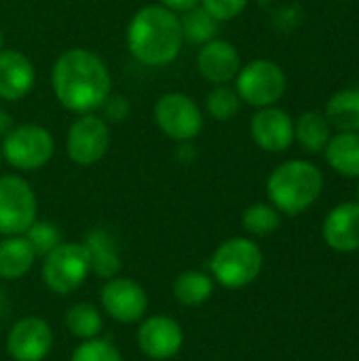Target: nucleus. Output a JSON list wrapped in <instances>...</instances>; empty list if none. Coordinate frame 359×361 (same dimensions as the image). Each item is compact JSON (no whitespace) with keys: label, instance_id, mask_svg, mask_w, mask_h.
<instances>
[{"label":"nucleus","instance_id":"6ab92c4d","mask_svg":"<svg viewBox=\"0 0 359 361\" xmlns=\"http://www.w3.org/2000/svg\"><path fill=\"white\" fill-rule=\"evenodd\" d=\"M89 252V262H91V271L104 279H112L118 275L121 271V258L116 254V245L112 241V237L97 228L91 231L83 243Z\"/></svg>","mask_w":359,"mask_h":361},{"label":"nucleus","instance_id":"9d476101","mask_svg":"<svg viewBox=\"0 0 359 361\" xmlns=\"http://www.w3.org/2000/svg\"><path fill=\"white\" fill-rule=\"evenodd\" d=\"M108 148H110V129L102 116L93 112L80 114L70 125L66 135V152L70 161H74L76 165L83 167L95 165L106 157Z\"/></svg>","mask_w":359,"mask_h":361},{"label":"nucleus","instance_id":"cd10ccee","mask_svg":"<svg viewBox=\"0 0 359 361\" xmlns=\"http://www.w3.org/2000/svg\"><path fill=\"white\" fill-rule=\"evenodd\" d=\"M23 237L28 239L30 247L34 250L36 256H47L51 254L59 243H61V235H59V228L51 222H34L25 233Z\"/></svg>","mask_w":359,"mask_h":361},{"label":"nucleus","instance_id":"20e7f679","mask_svg":"<svg viewBox=\"0 0 359 361\" xmlns=\"http://www.w3.org/2000/svg\"><path fill=\"white\" fill-rule=\"evenodd\" d=\"M214 279L229 288L239 290L250 286L262 271V252L260 247L245 237H235L218 245L209 262Z\"/></svg>","mask_w":359,"mask_h":361},{"label":"nucleus","instance_id":"2f4dec72","mask_svg":"<svg viewBox=\"0 0 359 361\" xmlns=\"http://www.w3.org/2000/svg\"><path fill=\"white\" fill-rule=\"evenodd\" d=\"M161 4H163L165 8H169V11L182 15V13H186V11H190V8L199 6L201 0H161Z\"/></svg>","mask_w":359,"mask_h":361},{"label":"nucleus","instance_id":"423d86ee","mask_svg":"<svg viewBox=\"0 0 359 361\" xmlns=\"http://www.w3.org/2000/svg\"><path fill=\"white\" fill-rule=\"evenodd\" d=\"M235 89L248 106L267 108L275 106L286 89L288 78L286 72L271 59H254L248 66H241L239 74L235 76Z\"/></svg>","mask_w":359,"mask_h":361},{"label":"nucleus","instance_id":"412c9836","mask_svg":"<svg viewBox=\"0 0 359 361\" xmlns=\"http://www.w3.org/2000/svg\"><path fill=\"white\" fill-rule=\"evenodd\" d=\"M332 137V125L322 112L309 110L294 121V140L309 152H324Z\"/></svg>","mask_w":359,"mask_h":361},{"label":"nucleus","instance_id":"f704fd0d","mask_svg":"<svg viewBox=\"0 0 359 361\" xmlns=\"http://www.w3.org/2000/svg\"><path fill=\"white\" fill-rule=\"evenodd\" d=\"M0 163H2V148H0Z\"/></svg>","mask_w":359,"mask_h":361},{"label":"nucleus","instance_id":"f03ea898","mask_svg":"<svg viewBox=\"0 0 359 361\" xmlns=\"http://www.w3.org/2000/svg\"><path fill=\"white\" fill-rule=\"evenodd\" d=\"M127 47L144 66L161 68L176 61L184 47L180 15L163 4L140 8L127 25Z\"/></svg>","mask_w":359,"mask_h":361},{"label":"nucleus","instance_id":"aec40b11","mask_svg":"<svg viewBox=\"0 0 359 361\" xmlns=\"http://www.w3.org/2000/svg\"><path fill=\"white\" fill-rule=\"evenodd\" d=\"M34 260H36V254L23 235L6 237L0 241V277L2 279L23 277L32 269Z\"/></svg>","mask_w":359,"mask_h":361},{"label":"nucleus","instance_id":"7ed1b4c3","mask_svg":"<svg viewBox=\"0 0 359 361\" xmlns=\"http://www.w3.org/2000/svg\"><path fill=\"white\" fill-rule=\"evenodd\" d=\"M324 176L317 165L305 159H292L277 165L267 180V195L279 214L298 216L307 212L322 195Z\"/></svg>","mask_w":359,"mask_h":361},{"label":"nucleus","instance_id":"a878e982","mask_svg":"<svg viewBox=\"0 0 359 361\" xmlns=\"http://www.w3.org/2000/svg\"><path fill=\"white\" fill-rule=\"evenodd\" d=\"M241 222H243V228L250 235L264 237V235H271V233H275L279 228L281 214L271 203H254L243 212Z\"/></svg>","mask_w":359,"mask_h":361},{"label":"nucleus","instance_id":"5701e85b","mask_svg":"<svg viewBox=\"0 0 359 361\" xmlns=\"http://www.w3.org/2000/svg\"><path fill=\"white\" fill-rule=\"evenodd\" d=\"M214 292V279L201 271H184L174 281V294L178 302L186 307L203 305Z\"/></svg>","mask_w":359,"mask_h":361},{"label":"nucleus","instance_id":"39448f33","mask_svg":"<svg viewBox=\"0 0 359 361\" xmlns=\"http://www.w3.org/2000/svg\"><path fill=\"white\" fill-rule=\"evenodd\" d=\"M2 159L21 171H34L44 167L53 152H55V140L49 133V129L25 123L19 127H13L2 137Z\"/></svg>","mask_w":359,"mask_h":361},{"label":"nucleus","instance_id":"c9c22d12","mask_svg":"<svg viewBox=\"0 0 359 361\" xmlns=\"http://www.w3.org/2000/svg\"><path fill=\"white\" fill-rule=\"evenodd\" d=\"M358 199H359V184H358Z\"/></svg>","mask_w":359,"mask_h":361},{"label":"nucleus","instance_id":"4468645a","mask_svg":"<svg viewBox=\"0 0 359 361\" xmlns=\"http://www.w3.org/2000/svg\"><path fill=\"white\" fill-rule=\"evenodd\" d=\"M250 133L258 148L267 152H284L294 142V121L277 106L258 108V112L252 116Z\"/></svg>","mask_w":359,"mask_h":361},{"label":"nucleus","instance_id":"c756f323","mask_svg":"<svg viewBox=\"0 0 359 361\" xmlns=\"http://www.w3.org/2000/svg\"><path fill=\"white\" fill-rule=\"evenodd\" d=\"M201 6L216 19V21H231L243 13L248 0H201Z\"/></svg>","mask_w":359,"mask_h":361},{"label":"nucleus","instance_id":"4be33fe9","mask_svg":"<svg viewBox=\"0 0 359 361\" xmlns=\"http://www.w3.org/2000/svg\"><path fill=\"white\" fill-rule=\"evenodd\" d=\"M324 116L339 131L359 133V89H343L334 93L326 104Z\"/></svg>","mask_w":359,"mask_h":361},{"label":"nucleus","instance_id":"f3484780","mask_svg":"<svg viewBox=\"0 0 359 361\" xmlns=\"http://www.w3.org/2000/svg\"><path fill=\"white\" fill-rule=\"evenodd\" d=\"M324 241L343 254L359 250V201L336 205L324 220Z\"/></svg>","mask_w":359,"mask_h":361},{"label":"nucleus","instance_id":"7c9ffc66","mask_svg":"<svg viewBox=\"0 0 359 361\" xmlns=\"http://www.w3.org/2000/svg\"><path fill=\"white\" fill-rule=\"evenodd\" d=\"M99 110H104V121H112V123H121V121H125L127 116H129V102H127V97H123V95H108L106 97V102L102 104V108Z\"/></svg>","mask_w":359,"mask_h":361},{"label":"nucleus","instance_id":"1a4fd4ad","mask_svg":"<svg viewBox=\"0 0 359 361\" xmlns=\"http://www.w3.org/2000/svg\"><path fill=\"white\" fill-rule=\"evenodd\" d=\"M36 195L19 176L0 178V235H23L36 222Z\"/></svg>","mask_w":359,"mask_h":361},{"label":"nucleus","instance_id":"bb28decb","mask_svg":"<svg viewBox=\"0 0 359 361\" xmlns=\"http://www.w3.org/2000/svg\"><path fill=\"white\" fill-rule=\"evenodd\" d=\"M205 108L212 118L231 121L241 108V97L231 85H214V89L205 97Z\"/></svg>","mask_w":359,"mask_h":361},{"label":"nucleus","instance_id":"c85d7f7f","mask_svg":"<svg viewBox=\"0 0 359 361\" xmlns=\"http://www.w3.org/2000/svg\"><path fill=\"white\" fill-rule=\"evenodd\" d=\"M70 361H123V357L108 338H91L74 349Z\"/></svg>","mask_w":359,"mask_h":361},{"label":"nucleus","instance_id":"6e6552de","mask_svg":"<svg viewBox=\"0 0 359 361\" xmlns=\"http://www.w3.org/2000/svg\"><path fill=\"white\" fill-rule=\"evenodd\" d=\"M154 121L159 129L174 142L188 144L203 129V112L197 102L180 91H171L159 97L154 104Z\"/></svg>","mask_w":359,"mask_h":361},{"label":"nucleus","instance_id":"dca6fc26","mask_svg":"<svg viewBox=\"0 0 359 361\" xmlns=\"http://www.w3.org/2000/svg\"><path fill=\"white\" fill-rule=\"evenodd\" d=\"M36 80L34 63L28 55L15 49L0 51V99L17 102L23 99Z\"/></svg>","mask_w":359,"mask_h":361},{"label":"nucleus","instance_id":"473e14b6","mask_svg":"<svg viewBox=\"0 0 359 361\" xmlns=\"http://www.w3.org/2000/svg\"><path fill=\"white\" fill-rule=\"evenodd\" d=\"M13 118L6 110H0V137H4L11 129H13Z\"/></svg>","mask_w":359,"mask_h":361},{"label":"nucleus","instance_id":"0eeeda50","mask_svg":"<svg viewBox=\"0 0 359 361\" xmlns=\"http://www.w3.org/2000/svg\"><path fill=\"white\" fill-rule=\"evenodd\" d=\"M91 273L89 252L83 243H59L42 262V279L55 294H70Z\"/></svg>","mask_w":359,"mask_h":361},{"label":"nucleus","instance_id":"ddd939ff","mask_svg":"<svg viewBox=\"0 0 359 361\" xmlns=\"http://www.w3.org/2000/svg\"><path fill=\"white\" fill-rule=\"evenodd\" d=\"M184 345L182 328L176 319L165 315L148 317L138 330V347L150 360L165 361L180 353Z\"/></svg>","mask_w":359,"mask_h":361},{"label":"nucleus","instance_id":"f257e3e1","mask_svg":"<svg viewBox=\"0 0 359 361\" xmlns=\"http://www.w3.org/2000/svg\"><path fill=\"white\" fill-rule=\"evenodd\" d=\"M51 85L57 102L76 114H89L102 108L112 91V76L104 59L89 49L63 51L51 72Z\"/></svg>","mask_w":359,"mask_h":361},{"label":"nucleus","instance_id":"2eb2a0df","mask_svg":"<svg viewBox=\"0 0 359 361\" xmlns=\"http://www.w3.org/2000/svg\"><path fill=\"white\" fill-rule=\"evenodd\" d=\"M199 74L212 85H229L241 70V55L237 47L224 38L205 42L197 55Z\"/></svg>","mask_w":359,"mask_h":361},{"label":"nucleus","instance_id":"a211bd4d","mask_svg":"<svg viewBox=\"0 0 359 361\" xmlns=\"http://www.w3.org/2000/svg\"><path fill=\"white\" fill-rule=\"evenodd\" d=\"M328 165L345 178H359V133L339 131L324 148Z\"/></svg>","mask_w":359,"mask_h":361},{"label":"nucleus","instance_id":"f8f14e48","mask_svg":"<svg viewBox=\"0 0 359 361\" xmlns=\"http://www.w3.org/2000/svg\"><path fill=\"white\" fill-rule=\"evenodd\" d=\"M53 347V330L40 317L19 319L6 338V349L15 361H42Z\"/></svg>","mask_w":359,"mask_h":361},{"label":"nucleus","instance_id":"393cba45","mask_svg":"<svg viewBox=\"0 0 359 361\" xmlns=\"http://www.w3.org/2000/svg\"><path fill=\"white\" fill-rule=\"evenodd\" d=\"M66 326L70 328L74 336L83 341L97 338V334L102 332V313L89 302H78L72 309H68Z\"/></svg>","mask_w":359,"mask_h":361},{"label":"nucleus","instance_id":"9b49d317","mask_svg":"<svg viewBox=\"0 0 359 361\" xmlns=\"http://www.w3.org/2000/svg\"><path fill=\"white\" fill-rule=\"evenodd\" d=\"M99 300L104 311L121 324L140 322L148 309V296L144 288L127 277L108 279L99 292Z\"/></svg>","mask_w":359,"mask_h":361},{"label":"nucleus","instance_id":"b1692460","mask_svg":"<svg viewBox=\"0 0 359 361\" xmlns=\"http://www.w3.org/2000/svg\"><path fill=\"white\" fill-rule=\"evenodd\" d=\"M180 25H182V34H184V40L193 42V44H205L214 38H218V27H220V21H216L201 4L182 13L180 15Z\"/></svg>","mask_w":359,"mask_h":361},{"label":"nucleus","instance_id":"72a5a7b5","mask_svg":"<svg viewBox=\"0 0 359 361\" xmlns=\"http://www.w3.org/2000/svg\"><path fill=\"white\" fill-rule=\"evenodd\" d=\"M2 47H4V38H2V30H0V51H2Z\"/></svg>","mask_w":359,"mask_h":361}]
</instances>
